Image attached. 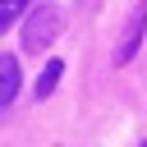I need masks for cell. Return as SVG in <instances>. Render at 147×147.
<instances>
[{
  "mask_svg": "<svg viewBox=\"0 0 147 147\" xmlns=\"http://www.w3.org/2000/svg\"><path fill=\"white\" fill-rule=\"evenodd\" d=\"M142 37H147V0H133L129 18H124V28H119V41H115V64H129V60L138 55Z\"/></svg>",
  "mask_w": 147,
  "mask_h": 147,
  "instance_id": "obj_2",
  "label": "cell"
},
{
  "mask_svg": "<svg viewBox=\"0 0 147 147\" xmlns=\"http://www.w3.org/2000/svg\"><path fill=\"white\" fill-rule=\"evenodd\" d=\"M60 37V9L51 0H37L23 18V51L37 55V51H51V41Z\"/></svg>",
  "mask_w": 147,
  "mask_h": 147,
  "instance_id": "obj_1",
  "label": "cell"
},
{
  "mask_svg": "<svg viewBox=\"0 0 147 147\" xmlns=\"http://www.w3.org/2000/svg\"><path fill=\"white\" fill-rule=\"evenodd\" d=\"M23 5H28V0H0V9H9V14H18Z\"/></svg>",
  "mask_w": 147,
  "mask_h": 147,
  "instance_id": "obj_5",
  "label": "cell"
},
{
  "mask_svg": "<svg viewBox=\"0 0 147 147\" xmlns=\"http://www.w3.org/2000/svg\"><path fill=\"white\" fill-rule=\"evenodd\" d=\"M14 18H18V14H9V9H0V32H5V28L14 23Z\"/></svg>",
  "mask_w": 147,
  "mask_h": 147,
  "instance_id": "obj_6",
  "label": "cell"
},
{
  "mask_svg": "<svg viewBox=\"0 0 147 147\" xmlns=\"http://www.w3.org/2000/svg\"><path fill=\"white\" fill-rule=\"evenodd\" d=\"M142 147H147V142H142Z\"/></svg>",
  "mask_w": 147,
  "mask_h": 147,
  "instance_id": "obj_7",
  "label": "cell"
},
{
  "mask_svg": "<svg viewBox=\"0 0 147 147\" xmlns=\"http://www.w3.org/2000/svg\"><path fill=\"white\" fill-rule=\"evenodd\" d=\"M60 78H64V60H46V64H41V74H37V83H32V96H37V101H46V96L60 87Z\"/></svg>",
  "mask_w": 147,
  "mask_h": 147,
  "instance_id": "obj_4",
  "label": "cell"
},
{
  "mask_svg": "<svg viewBox=\"0 0 147 147\" xmlns=\"http://www.w3.org/2000/svg\"><path fill=\"white\" fill-rule=\"evenodd\" d=\"M18 87H23V74H18V60H14L9 51H0V119H5V110L14 106Z\"/></svg>",
  "mask_w": 147,
  "mask_h": 147,
  "instance_id": "obj_3",
  "label": "cell"
}]
</instances>
